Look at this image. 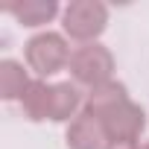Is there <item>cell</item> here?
<instances>
[{
	"label": "cell",
	"mask_w": 149,
	"mask_h": 149,
	"mask_svg": "<svg viewBox=\"0 0 149 149\" xmlns=\"http://www.w3.org/2000/svg\"><path fill=\"white\" fill-rule=\"evenodd\" d=\"M61 26L64 35H70L79 44H97V38L105 32L108 24V9L100 0H73L61 12Z\"/></svg>",
	"instance_id": "6da1fadb"
},
{
	"label": "cell",
	"mask_w": 149,
	"mask_h": 149,
	"mask_svg": "<svg viewBox=\"0 0 149 149\" xmlns=\"http://www.w3.org/2000/svg\"><path fill=\"white\" fill-rule=\"evenodd\" d=\"M67 67H70L73 82L88 85V91H91V88H100V85L111 82V76H114V56L102 44H82L79 50H73Z\"/></svg>",
	"instance_id": "7a4b0ae2"
},
{
	"label": "cell",
	"mask_w": 149,
	"mask_h": 149,
	"mask_svg": "<svg viewBox=\"0 0 149 149\" xmlns=\"http://www.w3.org/2000/svg\"><path fill=\"white\" fill-rule=\"evenodd\" d=\"M24 56H26L29 70H35L41 79H47V76H53V73H58L61 67L70 64V56L73 53H70L64 35L47 29V32H38V35H32L26 41Z\"/></svg>",
	"instance_id": "3957f363"
},
{
	"label": "cell",
	"mask_w": 149,
	"mask_h": 149,
	"mask_svg": "<svg viewBox=\"0 0 149 149\" xmlns=\"http://www.w3.org/2000/svg\"><path fill=\"white\" fill-rule=\"evenodd\" d=\"M102 132H105V140H117V143H137V137L143 134L146 129V111L126 100L120 102L117 108H111L102 120Z\"/></svg>",
	"instance_id": "277c9868"
},
{
	"label": "cell",
	"mask_w": 149,
	"mask_h": 149,
	"mask_svg": "<svg viewBox=\"0 0 149 149\" xmlns=\"http://www.w3.org/2000/svg\"><path fill=\"white\" fill-rule=\"evenodd\" d=\"M85 108V97L73 82H56L50 85V120L53 123H67L76 120Z\"/></svg>",
	"instance_id": "5b68a950"
},
{
	"label": "cell",
	"mask_w": 149,
	"mask_h": 149,
	"mask_svg": "<svg viewBox=\"0 0 149 149\" xmlns=\"http://www.w3.org/2000/svg\"><path fill=\"white\" fill-rule=\"evenodd\" d=\"M67 149H105V132H102V123L91 114H79L76 120H70L67 126Z\"/></svg>",
	"instance_id": "8992f818"
},
{
	"label": "cell",
	"mask_w": 149,
	"mask_h": 149,
	"mask_svg": "<svg viewBox=\"0 0 149 149\" xmlns=\"http://www.w3.org/2000/svg\"><path fill=\"white\" fill-rule=\"evenodd\" d=\"M129 100V94H126V85L123 82H105V85H100V88H91L88 94H85V114H91V117H97V120H102L111 108H117L120 102H126Z\"/></svg>",
	"instance_id": "52a82bcc"
},
{
	"label": "cell",
	"mask_w": 149,
	"mask_h": 149,
	"mask_svg": "<svg viewBox=\"0 0 149 149\" xmlns=\"http://www.w3.org/2000/svg\"><path fill=\"white\" fill-rule=\"evenodd\" d=\"M6 12L24 26H44L58 15V3L56 0H24V3L6 6Z\"/></svg>",
	"instance_id": "ba28073f"
},
{
	"label": "cell",
	"mask_w": 149,
	"mask_h": 149,
	"mask_svg": "<svg viewBox=\"0 0 149 149\" xmlns=\"http://www.w3.org/2000/svg\"><path fill=\"white\" fill-rule=\"evenodd\" d=\"M29 85H32V79L26 76L21 61H15V58L0 61V97L3 100H24Z\"/></svg>",
	"instance_id": "9c48e42d"
},
{
	"label": "cell",
	"mask_w": 149,
	"mask_h": 149,
	"mask_svg": "<svg viewBox=\"0 0 149 149\" xmlns=\"http://www.w3.org/2000/svg\"><path fill=\"white\" fill-rule=\"evenodd\" d=\"M21 108H24V117L32 123L50 120V85L44 79H32L29 91L21 100Z\"/></svg>",
	"instance_id": "30bf717a"
},
{
	"label": "cell",
	"mask_w": 149,
	"mask_h": 149,
	"mask_svg": "<svg viewBox=\"0 0 149 149\" xmlns=\"http://www.w3.org/2000/svg\"><path fill=\"white\" fill-rule=\"evenodd\" d=\"M105 149H140L137 143H117V140H108Z\"/></svg>",
	"instance_id": "8fae6325"
},
{
	"label": "cell",
	"mask_w": 149,
	"mask_h": 149,
	"mask_svg": "<svg viewBox=\"0 0 149 149\" xmlns=\"http://www.w3.org/2000/svg\"><path fill=\"white\" fill-rule=\"evenodd\" d=\"M140 149H149V143H146V146H140Z\"/></svg>",
	"instance_id": "7c38bea8"
}]
</instances>
